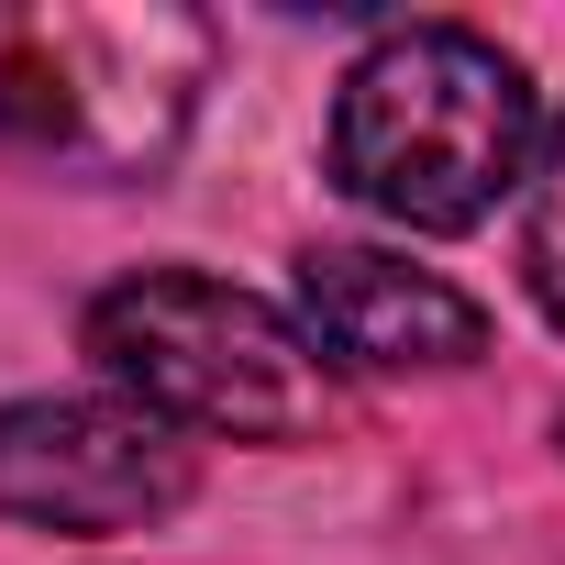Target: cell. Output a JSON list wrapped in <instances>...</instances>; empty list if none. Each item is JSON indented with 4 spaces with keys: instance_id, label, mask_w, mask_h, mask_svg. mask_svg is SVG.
<instances>
[{
    "instance_id": "cell-2",
    "label": "cell",
    "mask_w": 565,
    "mask_h": 565,
    "mask_svg": "<svg viewBox=\"0 0 565 565\" xmlns=\"http://www.w3.org/2000/svg\"><path fill=\"white\" fill-rule=\"evenodd\" d=\"M200 78L211 23L178 0H0V134L67 178H156Z\"/></svg>"
},
{
    "instance_id": "cell-4",
    "label": "cell",
    "mask_w": 565,
    "mask_h": 565,
    "mask_svg": "<svg viewBox=\"0 0 565 565\" xmlns=\"http://www.w3.org/2000/svg\"><path fill=\"white\" fill-rule=\"evenodd\" d=\"M189 499V444L145 399H12L0 411V521L111 543Z\"/></svg>"
},
{
    "instance_id": "cell-3",
    "label": "cell",
    "mask_w": 565,
    "mask_h": 565,
    "mask_svg": "<svg viewBox=\"0 0 565 565\" xmlns=\"http://www.w3.org/2000/svg\"><path fill=\"white\" fill-rule=\"evenodd\" d=\"M89 355L122 399H145L178 433L222 444H311L333 433V377L300 322L222 289L200 266H145L89 300Z\"/></svg>"
},
{
    "instance_id": "cell-1",
    "label": "cell",
    "mask_w": 565,
    "mask_h": 565,
    "mask_svg": "<svg viewBox=\"0 0 565 565\" xmlns=\"http://www.w3.org/2000/svg\"><path fill=\"white\" fill-rule=\"evenodd\" d=\"M532 78L466 23H399L344 67L333 100V178L399 233H477L543 167Z\"/></svg>"
},
{
    "instance_id": "cell-5",
    "label": "cell",
    "mask_w": 565,
    "mask_h": 565,
    "mask_svg": "<svg viewBox=\"0 0 565 565\" xmlns=\"http://www.w3.org/2000/svg\"><path fill=\"white\" fill-rule=\"evenodd\" d=\"M300 322L322 355L366 366V377H444L488 355V311L466 289H444L433 266L377 255V244H311L300 255Z\"/></svg>"
},
{
    "instance_id": "cell-6",
    "label": "cell",
    "mask_w": 565,
    "mask_h": 565,
    "mask_svg": "<svg viewBox=\"0 0 565 565\" xmlns=\"http://www.w3.org/2000/svg\"><path fill=\"white\" fill-rule=\"evenodd\" d=\"M521 266H532V300H543V311H554V333H565V111H554V134H543V167H532Z\"/></svg>"
}]
</instances>
